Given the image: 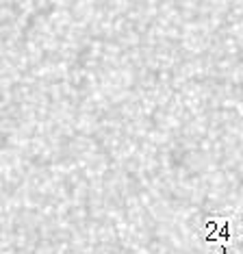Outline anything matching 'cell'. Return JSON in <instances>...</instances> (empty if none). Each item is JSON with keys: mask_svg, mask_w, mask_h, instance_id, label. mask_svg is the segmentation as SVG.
Returning a JSON list of instances; mask_svg holds the SVG:
<instances>
[{"mask_svg": "<svg viewBox=\"0 0 243 254\" xmlns=\"http://www.w3.org/2000/svg\"><path fill=\"white\" fill-rule=\"evenodd\" d=\"M206 228V237L204 241L208 244H219L222 254H230L228 252V241L233 237V226H230V217L226 215H211L204 224Z\"/></svg>", "mask_w": 243, "mask_h": 254, "instance_id": "6da1fadb", "label": "cell"}]
</instances>
